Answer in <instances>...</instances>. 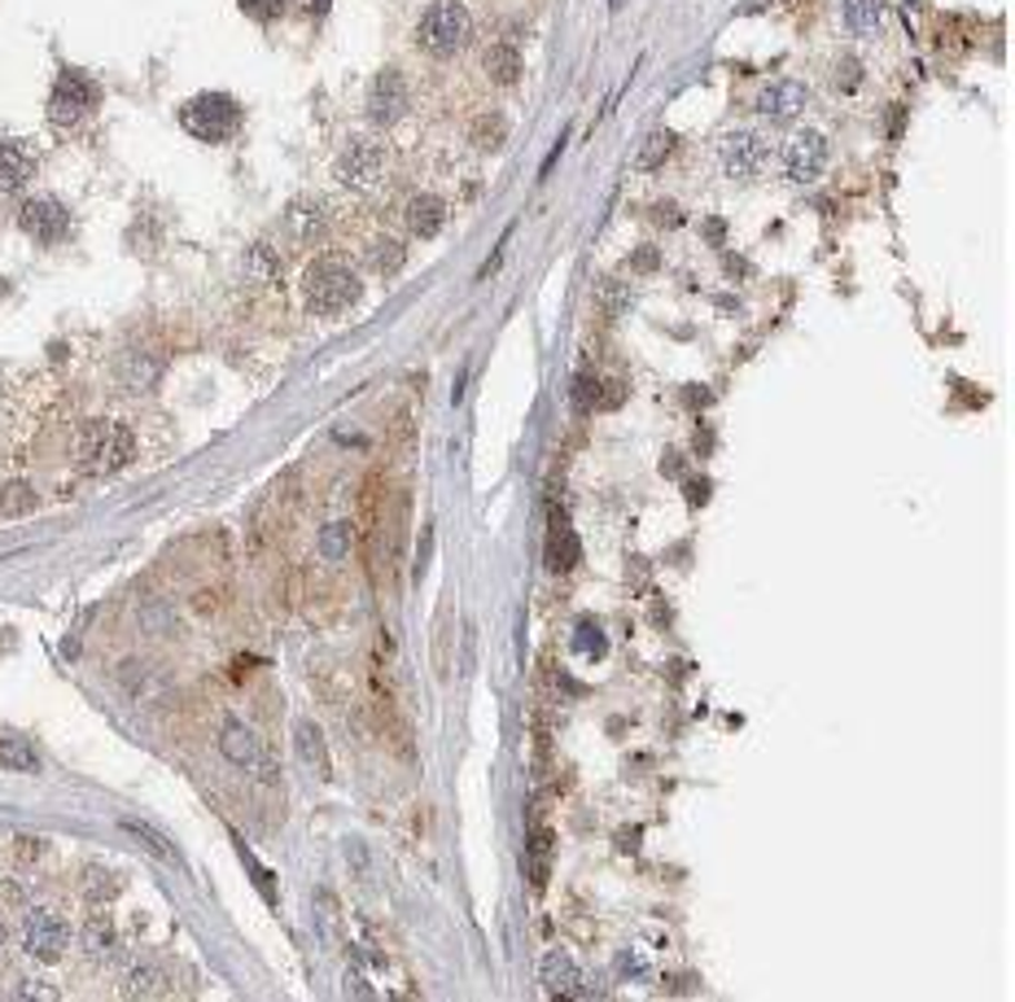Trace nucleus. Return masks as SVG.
I'll list each match as a JSON object with an SVG mask.
<instances>
[{
    "label": "nucleus",
    "mask_w": 1015,
    "mask_h": 1002,
    "mask_svg": "<svg viewBox=\"0 0 1015 1002\" xmlns=\"http://www.w3.org/2000/svg\"><path fill=\"white\" fill-rule=\"evenodd\" d=\"M298 289H302V307H306L311 315H320V320L346 315V311L363 298L360 277H355L346 263H338V259L311 263V268L302 272V285Z\"/></svg>",
    "instance_id": "1"
},
{
    "label": "nucleus",
    "mask_w": 1015,
    "mask_h": 1002,
    "mask_svg": "<svg viewBox=\"0 0 1015 1002\" xmlns=\"http://www.w3.org/2000/svg\"><path fill=\"white\" fill-rule=\"evenodd\" d=\"M74 451L88 473H119L137 460V433L123 421H88L74 438Z\"/></svg>",
    "instance_id": "2"
},
{
    "label": "nucleus",
    "mask_w": 1015,
    "mask_h": 1002,
    "mask_svg": "<svg viewBox=\"0 0 1015 1002\" xmlns=\"http://www.w3.org/2000/svg\"><path fill=\"white\" fill-rule=\"evenodd\" d=\"M469 40H473V13L460 0H434L416 22V44L430 58H455L469 49Z\"/></svg>",
    "instance_id": "3"
},
{
    "label": "nucleus",
    "mask_w": 1015,
    "mask_h": 1002,
    "mask_svg": "<svg viewBox=\"0 0 1015 1002\" xmlns=\"http://www.w3.org/2000/svg\"><path fill=\"white\" fill-rule=\"evenodd\" d=\"M180 128L189 137H198V141L223 144L232 141L237 128H241V106L228 92H202V97H193V101L180 106Z\"/></svg>",
    "instance_id": "4"
},
{
    "label": "nucleus",
    "mask_w": 1015,
    "mask_h": 1002,
    "mask_svg": "<svg viewBox=\"0 0 1015 1002\" xmlns=\"http://www.w3.org/2000/svg\"><path fill=\"white\" fill-rule=\"evenodd\" d=\"M381 176H385V144L376 141V137L346 141V149L333 162V180L342 189H351V193H372L381 184Z\"/></svg>",
    "instance_id": "5"
},
{
    "label": "nucleus",
    "mask_w": 1015,
    "mask_h": 1002,
    "mask_svg": "<svg viewBox=\"0 0 1015 1002\" xmlns=\"http://www.w3.org/2000/svg\"><path fill=\"white\" fill-rule=\"evenodd\" d=\"M97 106H101V83H97L92 74H83V71L58 74V83H53V92H49V119H53L58 128L79 123V119L92 114Z\"/></svg>",
    "instance_id": "6"
},
{
    "label": "nucleus",
    "mask_w": 1015,
    "mask_h": 1002,
    "mask_svg": "<svg viewBox=\"0 0 1015 1002\" xmlns=\"http://www.w3.org/2000/svg\"><path fill=\"white\" fill-rule=\"evenodd\" d=\"M67 945H71V929H67V920H62L58 911H49V906L27 911L22 950H27L36 963H58V959L67 954Z\"/></svg>",
    "instance_id": "7"
},
{
    "label": "nucleus",
    "mask_w": 1015,
    "mask_h": 1002,
    "mask_svg": "<svg viewBox=\"0 0 1015 1002\" xmlns=\"http://www.w3.org/2000/svg\"><path fill=\"white\" fill-rule=\"evenodd\" d=\"M718 158H723L726 180L748 184V180H757V176L766 171V162H771V141L757 137V132H731V137H723V144H718Z\"/></svg>",
    "instance_id": "8"
},
{
    "label": "nucleus",
    "mask_w": 1015,
    "mask_h": 1002,
    "mask_svg": "<svg viewBox=\"0 0 1015 1002\" xmlns=\"http://www.w3.org/2000/svg\"><path fill=\"white\" fill-rule=\"evenodd\" d=\"M18 223L36 246H62L71 232V211L58 198H27L18 211Z\"/></svg>",
    "instance_id": "9"
},
{
    "label": "nucleus",
    "mask_w": 1015,
    "mask_h": 1002,
    "mask_svg": "<svg viewBox=\"0 0 1015 1002\" xmlns=\"http://www.w3.org/2000/svg\"><path fill=\"white\" fill-rule=\"evenodd\" d=\"M219 749H223V758H228L237 771H254L259 780H277V771H272V758H268L263 740H259L245 722H228V727H223V735H219Z\"/></svg>",
    "instance_id": "10"
},
{
    "label": "nucleus",
    "mask_w": 1015,
    "mask_h": 1002,
    "mask_svg": "<svg viewBox=\"0 0 1015 1002\" xmlns=\"http://www.w3.org/2000/svg\"><path fill=\"white\" fill-rule=\"evenodd\" d=\"M412 110V88L399 71H381L368 88V119L376 128H394Z\"/></svg>",
    "instance_id": "11"
},
{
    "label": "nucleus",
    "mask_w": 1015,
    "mask_h": 1002,
    "mask_svg": "<svg viewBox=\"0 0 1015 1002\" xmlns=\"http://www.w3.org/2000/svg\"><path fill=\"white\" fill-rule=\"evenodd\" d=\"M827 153H832L827 137L814 132V128H805V132H797L793 141L784 144V176L793 184H814L827 171Z\"/></svg>",
    "instance_id": "12"
},
{
    "label": "nucleus",
    "mask_w": 1015,
    "mask_h": 1002,
    "mask_svg": "<svg viewBox=\"0 0 1015 1002\" xmlns=\"http://www.w3.org/2000/svg\"><path fill=\"white\" fill-rule=\"evenodd\" d=\"M281 223H285L290 241H298V246H315V241L329 232V202H324L320 193H298V198H290Z\"/></svg>",
    "instance_id": "13"
},
{
    "label": "nucleus",
    "mask_w": 1015,
    "mask_h": 1002,
    "mask_svg": "<svg viewBox=\"0 0 1015 1002\" xmlns=\"http://www.w3.org/2000/svg\"><path fill=\"white\" fill-rule=\"evenodd\" d=\"M539 976H543V990H547L552 999H586V994H591L582 968L565 954V950H552V954L543 959Z\"/></svg>",
    "instance_id": "14"
},
{
    "label": "nucleus",
    "mask_w": 1015,
    "mask_h": 1002,
    "mask_svg": "<svg viewBox=\"0 0 1015 1002\" xmlns=\"http://www.w3.org/2000/svg\"><path fill=\"white\" fill-rule=\"evenodd\" d=\"M805 106H810V88H805L801 79H775V83L762 88V97H757V110H762L766 119H775V123L797 119Z\"/></svg>",
    "instance_id": "15"
},
{
    "label": "nucleus",
    "mask_w": 1015,
    "mask_h": 1002,
    "mask_svg": "<svg viewBox=\"0 0 1015 1002\" xmlns=\"http://www.w3.org/2000/svg\"><path fill=\"white\" fill-rule=\"evenodd\" d=\"M403 223H408L412 237L430 241V237H438V232L446 228V202H442L438 193H416V198L403 207Z\"/></svg>",
    "instance_id": "16"
},
{
    "label": "nucleus",
    "mask_w": 1015,
    "mask_h": 1002,
    "mask_svg": "<svg viewBox=\"0 0 1015 1002\" xmlns=\"http://www.w3.org/2000/svg\"><path fill=\"white\" fill-rule=\"evenodd\" d=\"M36 176V153L22 141H4L0 144V198L27 189V180Z\"/></svg>",
    "instance_id": "17"
},
{
    "label": "nucleus",
    "mask_w": 1015,
    "mask_h": 1002,
    "mask_svg": "<svg viewBox=\"0 0 1015 1002\" xmlns=\"http://www.w3.org/2000/svg\"><path fill=\"white\" fill-rule=\"evenodd\" d=\"M162 377V359L149 355V351H123L119 355V381L128 390H153Z\"/></svg>",
    "instance_id": "18"
},
{
    "label": "nucleus",
    "mask_w": 1015,
    "mask_h": 1002,
    "mask_svg": "<svg viewBox=\"0 0 1015 1002\" xmlns=\"http://www.w3.org/2000/svg\"><path fill=\"white\" fill-rule=\"evenodd\" d=\"M582 557L579 548V534L570 530L565 517H552V534H547V565L561 573V570H574Z\"/></svg>",
    "instance_id": "19"
},
{
    "label": "nucleus",
    "mask_w": 1015,
    "mask_h": 1002,
    "mask_svg": "<svg viewBox=\"0 0 1015 1002\" xmlns=\"http://www.w3.org/2000/svg\"><path fill=\"white\" fill-rule=\"evenodd\" d=\"M293 744H298V758L320 775V780H329V749H324V731L315 727V722H298L293 727Z\"/></svg>",
    "instance_id": "20"
},
{
    "label": "nucleus",
    "mask_w": 1015,
    "mask_h": 1002,
    "mask_svg": "<svg viewBox=\"0 0 1015 1002\" xmlns=\"http://www.w3.org/2000/svg\"><path fill=\"white\" fill-rule=\"evenodd\" d=\"M482 67H486V74L495 79V83H516L521 79V71H525V62H521V53H516V44H508V40H500V44H491L486 49V58H482Z\"/></svg>",
    "instance_id": "21"
},
{
    "label": "nucleus",
    "mask_w": 1015,
    "mask_h": 1002,
    "mask_svg": "<svg viewBox=\"0 0 1015 1002\" xmlns=\"http://www.w3.org/2000/svg\"><path fill=\"white\" fill-rule=\"evenodd\" d=\"M245 277L259 281V285H272V281L281 277V254H277L272 246H263V241L250 246V250H245Z\"/></svg>",
    "instance_id": "22"
},
{
    "label": "nucleus",
    "mask_w": 1015,
    "mask_h": 1002,
    "mask_svg": "<svg viewBox=\"0 0 1015 1002\" xmlns=\"http://www.w3.org/2000/svg\"><path fill=\"white\" fill-rule=\"evenodd\" d=\"M351 543H355V525L351 521H333V525L320 530V557L324 561H346Z\"/></svg>",
    "instance_id": "23"
},
{
    "label": "nucleus",
    "mask_w": 1015,
    "mask_h": 1002,
    "mask_svg": "<svg viewBox=\"0 0 1015 1002\" xmlns=\"http://www.w3.org/2000/svg\"><path fill=\"white\" fill-rule=\"evenodd\" d=\"M368 263H372V272H376V277H394V272L408 263V250H403L394 237H381V241H372Z\"/></svg>",
    "instance_id": "24"
},
{
    "label": "nucleus",
    "mask_w": 1015,
    "mask_h": 1002,
    "mask_svg": "<svg viewBox=\"0 0 1015 1002\" xmlns=\"http://www.w3.org/2000/svg\"><path fill=\"white\" fill-rule=\"evenodd\" d=\"M845 22L858 36H875L884 27V4L880 0H845Z\"/></svg>",
    "instance_id": "25"
},
{
    "label": "nucleus",
    "mask_w": 1015,
    "mask_h": 1002,
    "mask_svg": "<svg viewBox=\"0 0 1015 1002\" xmlns=\"http://www.w3.org/2000/svg\"><path fill=\"white\" fill-rule=\"evenodd\" d=\"M114 893H119V875H114V871H105V866H88V871H83V898H88L92 906L110 902Z\"/></svg>",
    "instance_id": "26"
},
{
    "label": "nucleus",
    "mask_w": 1015,
    "mask_h": 1002,
    "mask_svg": "<svg viewBox=\"0 0 1015 1002\" xmlns=\"http://www.w3.org/2000/svg\"><path fill=\"white\" fill-rule=\"evenodd\" d=\"M36 508V491L27 482H4L0 487V517H27Z\"/></svg>",
    "instance_id": "27"
},
{
    "label": "nucleus",
    "mask_w": 1015,
    "mask_h": 1002,
    "mask_svg": "<svg viewBox=\"0 0 1015 1002\" xmlns=\"http://www.w3.org/2000/svg\"><path fill=\"white\" fill-rule=\"evenodd\" d=\"M110 945H114V929H110V920H105V915H92V920H88V929H83V950H88L92 959H105V954H110Z\"/></svg>",
    "instance_id": "28"
},
{
    "label": "nucleus",
    "mask_w": 1015,
    "mask_h": 1002,
    "mask_svg": "<svg viewBox=\"0 0 1015 1002\" xmlns=\"http://www.w3.org/2000/svg\"><path fill=\"white\" fill-rule=\"evenodd\" d=\"M473 144H478V149H504L508 144L504 114H482L478 128H473Z\"/></svg>",
    "instance_id": "29"
},
{
    "label": "nucleus",
    "mask_w": 1015,
    "mask_h": 1002,
    "mask_svg": "<svg viewBox=\"0 0 1015 1002\" xmlns=\"http://www.w3.org/2000/svg\"><path fill=\"white\" fill-rule=\"evenodd\" d=\"M670 149H674V132H653V137L644 141V149H640L635 167H640V171H653V167H661V162L670 158Z\"/></svg>",
    "instance_id": "30"
},
{
    "label": "nucleus",
    "mask_w": 1015,
    "mask_h": 1002,
    "mask_svg": "<svg viewBox=\"0 0 1015 1002\" xmlns=\"http://www.w3.org/2000/svg\"><path fill=\"white\" fill-rule=\"evenodd\" d=\"M600 399H604V381L591 377V372H579V377H574V408H579V412H595Z\"/></svg>",
    "instance_id": "31"
},
{
    "label": "nucleus",
    "mask_w": 1015,
    "mask_h": 1002,
    "mask_svg": "<svg viewBox=\"0 0 1015 1002\" xmlns=\"http://www.w3.org/2000/svg\"><path fill=\"white\" fill-rule=\"evenodd\" d=\"M162 985H167V976H162L158 968H137V972L128 976V990H123V994H132V999H153V994H162Z\"/></svg>",
    "instance_id": "32"
},
{
    "label": "nucleus",
    "mask_w": 1015,
    "mask_h": 1002,
    "mask_svg": "<svg viewBox=\"0 0 1015 1002\" xmlns=\"http://www.w3.org/2000/svg\"><path fill=\"white\" fill-rule=\"evenodd\" d=\"M0 766H13V771H36V753L22 744V740H4L0 735Z\"/></svg>",
    "instance_id": "33"
},
{
    "label": "nucleus",
    "mask_w": 1015,
    "mask_h": 1002,
    "mask_svg": "<svg viewBox=\"0 0 1015 1002\" xmlns=\"http://www.w3.org/2000/svg\"><path fill=\"white\" fill-rule=\"evenodd\" d=\"M595 293H600V307H604L609 315H622V311L631 307V285H622V281H604Z\"/></svg>",
    "instance_id": "34"
},
{
    "label": "nucleus",
    "mask_w": 1015,
    "mask_h": 1002,
    "mask_svg": "<svg viewBox=\"0 0 1015 1002\" xmlns=\"http://www.w3.org/2000/svg\"><path fill=\"white\" fill-rule=\"evenodd\" d=\"M123 828H128L132 836H141V841H145V845L153 850V854H158V859H167V862L175 859V850H171V845H167V841H162V836H158L153 828H145V823H137V819H123Z\"/></svg>",
    "instance_id": "35"
},
{
    "label": "nucleus",
    "mask_w": 1015,
    "mask_h": 1002,
    "mask_svg": "<svg viewBox=\"0 0 1015 1002\" xmlns=\"http://www.w3.org/2000/svg\"><path fill=\"white\" fill-rule=\"evenodd\" d=\"M574 648H579L582 657H604V648H609V644H604V631H600L595 622H582Z\"/></svg>",
    "instance_id": "36"
},
{
    "label": "nucleus",
    "mask_w": 1015,
    "mask_h": 1002,
    "mask_svg": "<svg viewBox=\"0 0 1015 1002\" xmlns=\"http://www.w3.org/2000/svg\"><path fill=\"white\" fill-rule=\"evenodd\" d=\"M241 862H245V866H250V875H254V884H259V893H263V898H268V902H277V889H272V871H268V866H259V862H254V854H250V850H245V845H241Z\"/></svg>",
    "instance_id": "37"
},
{
    "label": "nucleus",
    "mask_w": 1015,
    "mask_h": 1002,
    "mask_svg": "<svg viewBox=\"0 0 1015 1002\" xmlns=\"http://www.w3.org/2000/svg\"><path fill=\"white\" fill-rule=\"evenodd\" d=\"M241 4V13H250L254 22H272L281 9H285V0H237Z\"/></svg>",
    "instance_id": "38"
},
{
    "label": "nucleus",
    "mask_w": 1015,
    "mask_h": 1002,
    "mask_svg": "<svg viewBox=\"0 0 1015 1002\" xmlns=\"http://www.w3.org/2000/svg\"><path fill=\"white\" fill-rule=\"evenodd\" d=\"M858 83H863V67H858L854 58L836 62V88H845V92H850V88H858Z\"/></svg>",
    "instance_id": "39"
},
{
    "label": "nucleus",
    "mask_w": 1015,
    "mask_h": 1002,
    "mask_svg": "<svg viewBox=\"0 0 1015 1002\" xmlns=\"http://www.w3.org/2000/svg\"><path fill=\"white\" fill-rule=\"evenodd\" d=\"M18 999H58V990H49L44 981H18Z\"/></svg>",
    "instance_id": "40"
},
{
    "label": "nucleus",
    "mask_w": 1015,
    "mask_h": 1002,
    "mask_svg": "<svg viewBox=\"0 0 1015 1002\" xmlns=\"http://www.w3.org/2000/svg\"><path fill=\"white\" fill-rule=\"evenodd\" d=\"M631 268H635V272H653V268H656L653 246H644V250H640V254H635V259H631Z\"/></svg>",
    "instance_id": "41"
},
{
    "label": "nucleus",
    "mask_w": 1015,
    "mask_h": 1002,
    "mask_svg": "<svg viewBox=\"0 0 1015 1002\" xmlns=\"http://www.w3.org/2000/svg\"><path fill=\"white\" fill-rule=\"evenodd\" d=\"M653 219L656 223H665V228H679V223H683V219H679V207H670V202H665V207H656Z\"/></svg>",
    "instance_id": "42"
},
{
    "label": "nucleus",
    "mask_w": 1015,
    "mask_h": 1002,
    "mask_svg": "<svg viewBox=\"0 0 1015 1002\" xmlns=\"http://www.w3.org/2000/svg\"><path fill=\"white\" fill-rule=\"evenodd\" d=\"M710 500V482L701 478V482H687V503H705Z\"/></svg>",
    "instance_id": "43"
},
{
    "label": "nucleus",
    "mask_w": 1015,
    "mask_h": 1002,
    "mask_svg": "<svg viewBox=\"0 0 1015 1002\" xmlns=\"http://www.w3.org/2000/svg\"><path fill=\"white\" fill-rule=\"evenodd\" d=\"M293 4H298V9H306V13H324L333 0H293Z\"/></svg>",
    "instance_id": "44"
},
{
    "label": "nucleus",
    "mask_w": 1015,
    "mask_h": 1002,
    "mask_svg": "<svg viewBox=\"0 0 1015 1002\" xmlns=\"http://www.w3.org/2000/svg\"><path fill=\"white\" fill-rule=\"evenodd\" d=\"M0 950H4V929H0Z\"/></svg>",
    "instance_id": "45"
}]
</instances>
